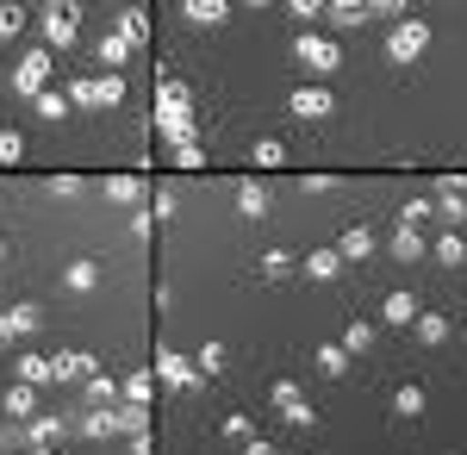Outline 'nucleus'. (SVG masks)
<instances>
[{
	"mask_svg": "<svg viewBox=\"0 0 467 455\" xmlns=\"http://www.w3.org/2000/svg\"><path fill=\"white\" fill-rule=\"evenodd\" d=\"M287 6H293V19H299V26H312V19L324 13V0H287Z\"/></svg>",
	"mask_w": 467,
	"mask_h": 455,
	"instance_id": "43",
	"label": "nucleus"
},
{
	"mask_svg": "<svg viewBox=\"0 0 467 455\" xmlns=\"http://www.w3.org/2000/svg\"><path fill=\"white\" fill-rule=\"evenodd\" d=\"M156 112H193V88L187 81H162L156 88Z\"/></svg>",
	"mask_w": 467,
	"mask_h": 455,
	"instance_id": "18",
	"label": "nucleus"
},
{
	"mask_svg": "<svg viewBox=\"0 0 467 455\" xmlns=\"http://www.w3.org/2000/svg\"><path fill=\"white\" fill-rule=\"evenodd\" d=\"M312 362H318V375H324V381H349V350H343V344H324V350L312 355Z\"/></svg>",
	"mask_w": 467,
	"mask_h": 455,
	"instance_id": "17",
	"label": "nucleus"
},
{
	"mask_svg": "<svg viewBox=\"0 0 467 455\" xmlns=\"http://www.w3.org/2000/svg\"><path fill=\"white\" fill-rule=\"evenodd\" d=\"M150 218H175V194H169V187L156 194V206H150Z\"/></svg>",
	"mask_w": 467,
	"mask_h": 455,
	"instance_id": "47",
	"label": "nucleus"
},
{
	"mask_svg": "<svg viewBox=\"0 0 467 455\" xmlns=\"http://www.w3.org/2000/svg\"><path fill=\"white\" fill-rule=\"evenodd\" d=\"M431 206H436V218H449V231L467 225V181L462 175H442V181H436V194H431Z\"/></svg>",
	"mask_w": 467,
	"mask_h": 455,
	"instance_id": "5",
	"label": "nucleus"
},
{
	"mask_svg": "<svg viewBox=\"0 0 467 455\" xmlns=\"http://www.w3.org/2000/svg\"><path fill=\"white\" fill-rule=\"evenodd\" d=\"M32 106H37V119H57V125L69 119V94H63V88H44V94H32Z\"/></svg>",
	"mask_w": 467,
	"mask_h": 455,
	"instance_id": "25",
	"label": "nucleus"
},
{
	"mask_svg": "<svg viewBox=\"0 0 467 455\" xmlns=\"http://www.w3.org/2000/svg\"><path fill=\"white\" fill-rule=\"evenodd\" d=\"M156 375L175 386V393H187V386H200V368H193V355H175V350H162L156 355Z\"/></svg>",
	"mask_w": 467,
	"mask_h": 455,
	"instance_id": "8",
	"label": "nucleus"
},
{
	"mask_svg": "<svg viewBox=\"0 0 467 455\" xmlns=\"http://www.w3.org/2000/svg\"><path fill=\"white\" fill-rule=\"evenodd\" d=\"M424 44H431V26H424V19H411V13L393 19V32H387V57H393V63H418Z\"/></svg>",
	"mask_w": 467,
	"mask_h": 455,
	"instance_id": "3",
	"label": "nucleus"
},
{
	"mask_svg": "<svg viewBox=\"0 0 467 455\" xmlns=\"http://www.w3.org/2000/svg\"><path fill=\"white\" fill-rule=\"evenodd\" d=\"M6 344H19V337H13V324H6V312H0V350H6Z\"/></svg>",
	"mask_w": 467,
	"mask_h": 455,
	"instance_id": "49",
	"label": "nucleus"
},
{
	"mask_svg": "<svg viewBox=\"0 0 467 455\" xmlns=\"http://www.w3.org/2000/svg\"><path fill=\"white\" fill-rule=\"evenodd\" d=\"M107 200H119V206H144V181H138V175H112L107 181Z\"/></svg>",
	"mask_w": 467,
	"mask_h": 455,
	"instance_id": "24",
	"label": "nucleus"
},
{
	"mask_svg": "<svg viewBox=\"0 0 467 455\" xmlns=\"http://www.w3.org/2000/svg\"><path fill=\"white\" fill-rule=\"evenodd\" d=\"M374 337H380V331H374V324H368V318H349V324H343V337H337V344H343V350H349V355H368V350H374Z\"/></svg>",
	"mask_w": 467,
	"mask_h": 455,
	"instance_id": "16",
	"label": "nucleus"
},
{
	"mask_svg": "<svg viewBox=\"0 0 467 455\" xmlns=\"http://www.w3.org/2000/svg\"><path fill=\"white\" fill-rule=\"evenodd\" d=\"M262 275H268V280H287L293 275V256H287V249H268V256H262Z\"/></svg>",
	"mask_w": 467,
	"mask_h": 455,
	"instance_id": "37",
	"label": "nucleus"
},
{
	"mask_svg": "<svg viewBox=\"0 0 467 455\" xmlns=\"http://www.w3.org/2000/svg\"><path fill=\"white\" fill-rule=\"evenodd\" d=\"M50 194H57V200H69V194H81V181H75V175H57V181H50Z\"/></svg>",
	"mask_w": 467,
	"mask_h": 455,
	"instance_id": "48",
	"label": "nucleus"
},
{
	"mask_svg": "<svg viewBox=\"0 0 467 455\" xmlns=\"http://www.w3.org/2000/svg\"><path fill=\"white\" fill-rule=\"evenodd\" d=\"M237 450H244V455H275V443H268V437H255V430H250V437H244Z\"/></svg>",
	"mask_w": 467,
	"mask_h": 455,
	"instance_id": "46",
	"label": "nucleus"
},
{
	"mask_svg": "<svg viewBox=\"0 0 467 455\" xmlns=\"http://www.w3.org/2000/svg\"><path fill=\"white\" fill-rule=\"evenodd\" d=\"M81 393H88V406H112V399H119V381H107V375L94 368V375L81 381Z\"/></svg>",
	"mask_w": 467,
	"mask_h": 455,
	"instance_id": "32",
	"label": "nucleus"
},
{
	"mask_svg": "<svg viewBox=\"0 0 467 455\" xmlns=\"http://www.w3.org/2000/svg\"><path fill=\"white\" fill-rule=\"evenodd\" d=\"M181 13H187V26H224V13H231V0H187Z\"/></svg>",
	"mask_w": 467,
	"mask_h": 455,
	"instance_id": "20",
	"label": "nucleus"
},
{
	"mask_svg": "<svg viewBox=\"0 0 467 455\" xmlns=\"http://www.w3.org/2000/svg\"><path fill=\"white\" fill-rule=\"evenodd\" d=\"M175 163L181 169H206V150L200 143H175Z\"/></svg>",
	"mask_w": 467,
	"mask_h": 455,
	"instance_id": "41",
	"label": "nucleus"
},
{
	"mask_svg": "<svg viewBox=\"0 0 467 455\" xmlns=\"http://www.w3.org/2000/svg\"><path fill=\"white\" fill-rule=\"evenodd\" d=\"M337 256H343V262H361V256H374V231H368V225H349V231L337 238Z\"/></svg>",
	"mask_w": 467,
	"mask_h": 455,
	"instance_id": "15",
	"label": "nucleus"
},
{
	"mask_svg": "<svg viewBox=\"0 0 467 455\" xmlns=\"http://www.w3.org/2000/svg\"><path fill=\"white\" fill-rule=\"evenodd\" d=\"M63 287H69V293H94V287H100V262H94V256L69 262V269H63Z\"/></svg>",
	"mask_w": 467,
	"mask_h": 455,
	"instance_id": "13",
	"label": "nucleus"
},
{
	"mask_svg": "<svg viewBox=\"0 0 467 455\" xmlns=\"http://www.w3.org/2000/svg\"><path fill=\"white\" fill-rule=\"evenodd\" d=\"M6 324H13V337H32L37 324H44V306L26 300V306H13V312H6Z\"/></svg>",
	"mask_w": 467,
	"mask_h": 455,
	"instance_id": "28",
	"label": "nucleus"
},
{
	"mask_svg": "<svg viewBox=\"0 0 467 455\" xmlns=\"http://www.w3.org/2000/svg\"><path fill=\"white\" fill-rule=\"evenodd\" d=\"M50 69H57V57H50V50H26V57H19V69H13V94H26V101L44 94V88H50Z\"/></svg>",
	"mask_w": 467,
	"mask_h": 455,
	"instance_id": "4",
	"label": "nucleus"
},
{
	"mask_svg": "<svg viewBox=\"0 0 467 455\" xmlns=\"http://www.w3.org/2000/svg\"><path fill=\"white\" fill-rule=\"evenodd\" d=\"M131 231H138V238H150V231H156V218H150V206H131Z\"/></svg>",
	"mask_w": 467,
	"mask_h": 455,
	"instance_id": "45",
	"label": "nucleus"
},
{
	"mask_svg": "<svg viewBox=\"0 0 467 455\" xmlns=\"http://www.w3.org/2000/svg\"><path fill=\"white\" fill-rule=\"evenodd\" d=\"M281 163H287V143H281V138L255 143V169H281Z\"/></svg>",
	"mask_w": 467,
	"mask_h": 455,
	"instance_id": "35",
	"label": "nucleus"
},
{
	"mask_svg": "<svg viewBox=\"0 0 467 455\" xmlns=\"http://www.w3.org/2000/svg\"><path fill=\"white\" fill-rule=\"evenodd\" d=\"M387 249H393L399 262H418V256H424L431 244H424V231H411V225H399L393 238H387Z\"/></svg>",
	"mask_w": 467,
	"mask_h": 455,
	"instance_id": "19",
	"label": "nucleus"
},
{
	"mask_svg": "<svg viewBox=\"0 0 467 455\" xmlns=\"http://www.w3.org/2000/svg\"><path fill=\"white\" fill-rule=\"evenodd\" d=\"M26 32V13H19V0H0V37H19Z\"/></svg>",
	"mask_w": 467,
	"mask_h": 455,
	"instance_id": "36",
	"label": "nucleus"
},
{
	"mask_svg": "<svg viewBox=\"0 0 467 455\" xmlns=\"http://www.w3.org/2000/svg\"><path fill=\"white\" fill-rule=\"evenodd\" d=\"M250 6H268V0H250Z\"/></svg>",
	"mask_w": 467,
	"mask_h": 455,
	"instance_id": "53",
	"label": "nucleus"
},
{
	"mask_svg": "<svg viewBox=\"0 0 467 455\" xmlns=\"http://www.w3.org/2000/svg\"><path fill=\"white\" fill-rule=\"evenodd\" d=\"M119 37H125L131 50H138V44H150V13H144V6H131V13L119 19Z\"/></svg>",
	"mask_w": 467,
	"mask_h": 455,
	"instance_id": "26",
	"label": "nucleus"
},
{
	"mask_svg": "<svg viewBox=\"0 0 467 455\" xmlns=\"http://www.w3.org/2000/svg\"><path fill=\"white\" fill-rule=\"evenodd\" d=\"M94 50H100V69H112V75H119V69H125V63H131V44H125V37H119V32H107V37H100V44H94Z\"/></svg>",
	"mask_w": 467,
	"mask_h": 455,
	"instance_id": "21",
	"label": "nucleus"
},
{
	"mask_svg": "<svg viewBox=\"0 0 467 455\" xmlns=\"http://www.w3.org/2000/svg\"><path fill=\"white\" fill-rule=\"evenodd\" d=\"M19 381L26 386H50V355H19Z\"/></svg>",
	"mask_w": 467,
	"mask_h": 455,
	"instance_id": "34",
	"label": "nucleus"
},
{
	"mask_svg": "<svg viewBox=\"0 0 467 455\" xmlns=\"http://www.w3.org/2000/svg\"><path fill=\"white\" fill-rule=\"evenodd\" d=\"M193 368H200V381H218L224 375V344H200L193 350Z\"/></svg>",
	"mask_w": 467,
	"mask_h": 455,
	"instance_id": "29",
	"label": "nucleus"
},
{
	"mask_svg": "<svg viewBox=\"0 0 467 455\" xmlns=\"http://www.w3.org/2000/svg\"><path fill=\"white\" fill-rule=\"evenodd\" d=\"M250 430H255V424L244 418V412H231V418H224V437H231V443H244V437H250Z\"/></svg>",
	"mask_w": 467,
	"mask_h": 455,
	"instance_id": "44",
	"label": "nucleus"
},
{
	"mask_svg": "<svg viewBox=\"0 0 467 455\" xmlns=\"http://www.w3.org/2000/svg\"><path fill=\"white\" fill-rule=\"evenodd\" d=\"M337 269H343L337 249H312V256H306V275H312V280H337Z\"/></svg>",
	"mask_w": 467,
	"mask_h": 455,
	"instance_id": "31",
	"label": "nucleus"
},
{
	"mask_svg": "<svg viewBox=\"0 0 467 455\" xmlns=\"http://www.w3.org/2000/svg\"><path fill=\"white\" fill-rule=\"evenodd\" d=\"M37 32H44V50H50V57L69 50V44H75V6H44Z\"/></svg>",
	"mask_w": 467,
	"mask_h": 455,
	"instance_id": "7",
	"label": "nucleus"
},
{
	"mask_svg": "<svg viewBox=\"0 0 467 455\" xmlns=\"http://www.w3.org/2000/svg\"><path fill=\"white\" fill-rule=\"evenodd\" d=\"M32 455H50V450H44V443H32Z\"/></svg>",
	"mask_w": 467,
	"mask_h": 455,
	"instance_id": "50",
	"label": "nucleus"
},
{
	"mask_svg": "<svg viewBox=\"0 0 467 455\" xmlns=\"http://www.w3.org/2000/svg\"><path fill=\"white\" fill-rule=\"evenodd\" d=\"M293 57H299L312 75H337V69H343V44H337V37H324V32H312V26L293 37Z\"/></svg>",
	"mask_w": 467,
	"mask_h": 455,
	"instance_id": "1",
	"label": "nucleus"
},
{
	"mask_svg": "<svg viewBox=\"0 0 467 455\" xmlns=\"http://www.w3.org/2000/svg\"><path fill=\"white\" fill-rule=\"evenodd\" d=\"M418 412H424V386L405 381V386L393 393V418H418Z\"/></svg>",
	"mask_w": 467,
	"mask_h": 455,
	"instance_id": "30",
	"label": "nucleus"
},
{
	"mask_svg": "<svg viewBox=\"0 0 467 455\" xmlns=\"http://www.w3.org/2000/svg\"><path fill=\"white\" fill-rule=\"evenodd\" d=\"M0 262H6V238H0Z\"/></svg>",
	"mask_w": 467,
	"mask_h": 455,
	"instance_id": "52",
	"label": "nucleus"
},
{
	"mask_svg": "<svg viewBox=\"0 0 467 455\" xmlns=\"http://www.w3.org/2000/svg\"><path fill=\"white\" fill-rule=\"evenodd\" d=\"M431 218H436L431 200H405V212H399V225H411V231H418V225H431Z\"/></svg>",
	"mask_w": 467,
	"mask_h": 455,
	"instance_id": "38",
	"label": "nucleus"
},
{
	"mask_svg": "<svg viewBox=\"0 0 467 455\" xmlns=\"http://www.w3.org/2000/svg\"><path fill=\"white\" fill-rule=\"evenodd\" d=\"M324 6H330V13H337L343 26H356V19H361V6H368V0H324Z\"/></svg>",
	"mask_w": 467,
	"mask_h": 455,
	"instance_id": "42",
	"label": "nucleus"
},
{
	"mask_svg": "<svg viewBox=\"0 0 467 455\" xmlns=\"http://www.w3.org/2000/svg\"><path fill=\"white\" fill-rule=\"evenodd\" d=\"M32 406H37V386H6V418H32Z\"/></svg>",
	"mask_w": 467,
	"mask_h": 455,
	"instance_id": "33",
	"label": "nucleus"
},
{
	"mask_svg": "<svg viewBox=\"0 0 467 455\" xmlns=\"http://www.w3.org/2000/svg\"><path fill=\"white\" fill-rule=\"evenodd\" d=\"M405 331H411L418 344H431V350H436V344H449V318H442V312H418Z\"/></svg>",
	"mask_w": 467,
	"mask_h": 455,
	"instance_id": "12",
	"label": "nucleus"
},
{
	"mask_svg": "<svg viewBox=\"0 0 467 455\" xmlns=\"http://www.w3.org/2000/svg\"><path fill=\"white\" fill-rule=\"evenodd\" d=\"M156 132H162V143H169V150H175V143H193L200 119H193V112H156Z\"/></svg>",
	"mask_w": 467,
	"mask_h": 455,
	"instance_id": "11",
	"label": "nucleus"
},
{
	"mask_svg": "<svg viewBox=\"0 0 467 455\" xmlns=\"http://www.w3.org/2000/svg\"><path fill=\"white\" fill-rule=\"evenodd\" d=\"M44 6H69V0H44Z\"/></svg>",
	"mask_w": 467,
	"mask_h": 455,
	"instance_id": "51",
	"label": "nucleus"
},
{
	"mask_svg": "<svg viewBox=\"0 0 467 455\" xmlns=\"http://www.w3.org/2000/svg\"><path fill=\"white\" fill-rule=\"evenodd\" d=\"M119 393H125L131 406H150V399H156V375L138 368V375H125V381H119Z\"/></svg>",
	"mask_w": 467,
	"mask_h": 455,
	"instance_id": "23",
	"label": "nucleus"
},
{
	"mask_svg": "<svg viewBox=\"0 0 467 455\" xmlns=\"http://www.w3.org/2000/svg\"><path fill=\"white\" fill-rule=\"evenodd\" d=\"M275 412H281V424H287V430H312V424H318V412H312V399H306V393H293V399H281Z\"/></svg>",
	"mask_w": 467,
	"mask_h": 455,
	"instance_id": "14",
	"label": "nucleus"
},
{
	"mask_svg": "<svg viewBox=\"0 0 467 455\" xmlns=\"http://www.w3.org/2000/svg\"><path fill=\"white\" fill-rule=\"evenodd\" d=\"M57 437H63V418H32V443H44V450H50Z\"/></svg>",
	"mask_w": 467,
	"mask_h": 455,
	"instance_id": "39",
	"label": "nucleus"
},
{
	"mask_svg": "<svg viewBox=\"0 0 467 455\" xmlns=\"http://www.w3.org/2000/svg\"><path fill=\"white\" fill-rule=\"evenodd\" d=\"M431 249H436V262H449V269H462V262H467V238H462V231H442Z\"/></svg>",
	"mask_w": 467,
	"mask_h": 455,
	"instance_id": "27",
	"label": "nucleus"
},
{
	"mask_svg": "<svg viewBox=\"0 0 467 455\" xmlns=\"http://www.w3.org/2000/svg\"><path fill=\"white\" fill-rule=\"evenodd\" d=\"M94 375V355L88 350H57L50 355V381H88Z\"/></svg>",
	"mask_w": 467,
	"mask_h": 455,
	"instance_id": "9",
	"label": "nucleus"
},
{
	"mask_svg": "<svg viewBox=\"0 0 467 455\" xmlns=\"http://www.w3.org/2000/svg\"><path fill=\"white\" fill-rule=\"evenodd\" d=\"M287 106H293V119H330V112H337V94H330L324 81H299Z\"/></svg>",
	"mask_w": 467,
	"mask_h": 455,
	"instance_id": "6",
	"label": "nucleus"
},
{
	"mask_svg": "<svg viewBox=\"0 0 467 455\" xmlns=\"http://www.w3.org/2000/svg\"><path fill=\"white\" fill-rule=\"evenodd\" d=\"M19 156H26V138L6 125V132H0V163H19Z\"/></svg>",
	"mask_w": 467,
	"mask_h": 455,
	"instance_id": "40",
	"label": "nucleus"
},
{
	"mask_svg": "<svg viewBox=\"0 0 467 455\" xmlns=\"http://www.w3.org/2000/svg\"><path fill=\"white\" fill-rule=\"evenodd\" d=\"M418 318V300H411V287H393L387 300H380V324H393V331H405Z\"/></svg>",
	"mask_w": 467,
	"mask_h": 455,
	"instance_id": "10",
	"label": "nucleus"
},
{
	"mask_svg": "<svg viewBox=\"0 0 467 455\" xmlns=\"http://www.w3.org/2000/svg\"><path fill=\"white\" fill-rule=\"evenodd\" d=\"M63 94H69V106H119L125 101V81H119L112 69L107 75H75Z\"/></svg>",
	"mask_w": 467,
	"mask_h": 455,
	"instance_id": "2",
	"label": "nucleus"
},
{
	"mask_svg": "<svg viewBox=\"0 0 467 455\" xmlns=\"http://www.w3.org/2000/svg\"><path fill=\"white\" fill-rule=\"evenodd\" d=\"M237 212H244V218H262V212H268V187H262V181H237Z\"/></svg>",
	"mask_w": 467,
	"mask_h": 455,
	"instance_id": "22",
	"label": "nucleus"
}]
</instances>
